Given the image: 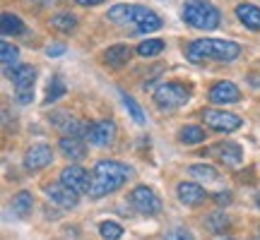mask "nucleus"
<instances>
[{"label":"nucleus","instance_id":"nucleus-1","mask_svg":"<svg viewBox=\"0 0 260 240\" xmlns=\"http://www.w3.org/2000/svg\"><path fill=\"white\" fill-rule=\"evenodd\" d=\"M130 176H133V171H130L125 164L104 158V161H99V164L92 168V178H89V190H87V194H89L92 199H102L106 194L116 192L118 187H123V183H125Z\"/></svg>","mask_w":260,"mask_h":240},{"label":"nucleus","instance_id":"nucleus-2","mask_svg":"<svg viewBox=\"0 0 260 240\" xmlns=\"http://www.w3.org/2000/svg\"><path fill=\"white\" fill-rule=\"evenodd\" d=\"M109 19L118 27H130L133 31H140V34H149V31L161 29V17L145 5H125V3L113 5L109 10Z\"/></svg>","mask_w":260,"mask_h":240},{"label":"nucleus","instance_id":"nucleus-3","mask_svg":"<svg viewBox=\"0 0 260 240\" xmlns=\"http://www.w3.org/2000/svg\"><path fill=\"white\" fill-rule=\"evenodd\" d=\"M241 56V46L234 41H224V38H198L193 44H188L186 58L195 65H203L207 60H236Z\"/></svg>","mask_w":260,"mask_h":240},{"label":"nucleus","instance_id":"nucleus-4","mask_svg":"<svg viewBox=\"0 0 260 240\" xmlns=\"http://www.w3.org/2000/svg\"><path fill=\"white\" fill-rule=\"evenodd\" d=\"M183 19H186V24H190L195 29L212 31V29L219 27L222 15H219V10L214 8L210 0H186V5H183Z\"/></svg>","mask_w":260,"mask_h":240},{"label":"nucleus","instance_id":"nucleus-5","mask_svg":"<svg viewBox=\"0 0 260 240\" xmlns=\"http://www.w3.org/2000/svg\"><path fill=\"white\" fill-rule=\"evenodd\" d=\"M8 77L12 79V89H15V96L22 106L34 101V79H37V70L31 65H22L19 63L15 70H10Z\"/></svg>","mask_w":260,"mask_h":240},{"label":"nucleus","instance_id":"nucleus-6","mask_svg":"<svg viewBox=\"0 0 260 240\" xmlns=\"http://www.w3.org/2000/svg\"><path fill=\"white\" fill-rule=\"evenodd\" d=\"M190 99V87L186 84H178V82H164L161 87L154 89V101H157L159 108H178L188 103Z\"/></svg>","mask_w":260,"mask_h":240},{"label":"nucleus","instance_id":"nucleus-7","mask_svg":"<svg viewBox=\"0 0 260 240\" xmlns=\"http://www.w3.org/2000/svg\"><path fill=\"white\" fill-rule=\"evenodd\" d=\"M130 204L133 209L142 216H152V214H159L161 212V202H159L157 192L147 187V185H138L133 192H130Z\"/></svg>","mask_w":260,"mask_h":240},{"label":"nucleus","instance_id":"nucleus-8","mask_svg":"<svg viewBox=\"0 0 260 240\" xmlns=\"http://www.w3.org/2000/svg\"><path fill=\"white\" fill-rule=\"evenodd\" d=\"M203 120L217 132H234V130L241 128V118L236 113H226L219 111V108H205Z\"/></svg>","mask_w":260,"mask_h":240},{"label":"nucleus","instance_id":"nucleus-9","mask_svg":"<svg viewBox=\"0 0 260 240\" xmlns=\"http://www.w3.org/2000/svg\"><path fill=\"white\" fill-rule=\"evenodd\" d=\"M87 139L92 147H109L116 139V123L113 120H94L87 130Z\"/></svg>","mask_w":260,"mask_h":240},{"label":"nucleus","instance_id":"nucleus-10","mask_svg":"<svg viewBox=\"0 0 260 240\" xmlns=\"http://www.w3.org/2000/svg\"><path fill=\"white\" fill-rule=\"evenodd\" d=\"M89 178H92V173H87L82 166H77V164H73V166H65L63 171H60V183H65L68 187H73L77 194H87V190H89Z\"/></svg>","mask_w":260,"mask_h":240},{"label":"nucleus","instance_id":"nucleus-11","mask_svg":"<svg viewBox=\"0 0 260 240\" xmlns=\"http://www.w3.org/2000/svg\"><path fill=\"white\" fill-rule=\"evenodd\" d=\"M48 199L53 204H58L60 209H75L77 202H80V194L75 192L73 187H68L65 183H56V185H48L46 187Z\"/></svg>","mask_w":260,"mask_h":240},{"label":"nucleus","instance_id":"nucleus-12","mask_svg":"<svg viewBox=\"0 0 260 240\" xmlns=\"http://www.w3.org/2000/svg\"><path fill=\"white\" fill-rule=\"evenodd\" d=\"M51 161H53V149L46 147V144H34V147L27 149V154H24V168L31 171V173L46 168Z\"/></svg>","mask_w":260,"mask_h":240},{"label":"nucleus","instance_id":"nucleus-13","mask_svg":"<svg viewBox=\"0 0 260 240\" xmlns=\"http://www.w3.org/2000/svg\"><path fill=\"white\" fill-rule=\"evenodd\" d=\"M210 101L222 103V106H226V103H239L241 101V92H239V87L234 82L222 79V82H217L212 89H210Z\"/></svg>","mask_w":260,"mask_h":240},{"label":"nucleus","instance_id":"nucleus-14","mask_svg":"<svg viewBox=\"0 0 260 240\" xmlns=\"http://www.w3.org/2000/svg\"><path fill=\"white\" fill-rule=\"evenodd\" d=\"M212 154L224 166H239L243 161V149L236 144V142H219L217 147L212 149Z\"/></svg>","mask_w":260,"mask_h":240},{"label":"nucleus","instance_id":"nucleus-15","mask_svg":"<svg viewBox=\"0 0 260 240\" xmlns=\"http://www.w3.org/2000/svg\"><path fill=\"white\" fill-rule=\"evenodd\" d=\"M176 194L186 207H200V204L207 199V192H205L198 183H178Z\"/></svg>","mask_w":260,"mask_h":240},{"label":"nucleus","instance_id":"nucleus-16","mask_svg":"<svg viewBox=\"0 0 260 240\" xmlns=\"http://www.w3.org/2000/svg\"><path fill=\"white\" fill-rule=\"evenodd\" d=\"M236 17L246 29L251 31H258L260 29V8L253 5V3H239L236 5Z\"/></svg>","mask_w":260,"mask_h":240},{"label":"nucleus","instance_id":"nucleus-17","mask_svg":"<svg viewBox=\"0 0 260 240\" xmlns=\"http://www.w3.org/2000/svg\"><path fill=\"white\" fill-rule=\"evenodd\" d=\"M58 149L70 161H80V158L87 156V144L82 142V137H63L58 142Z\"/></svg>","mask_w":260,"mask_h":240},{"label":"nucleus","instance_id":"nucleus-18","mask_svg":"<svg viewBox=\"0 0 260 240\" xmlns=\"http://www.w3.org/2000/svg\"><path fill=\"white\" fill-rule=\"evenodd\" d=\"M130 56H133L130 46H125V44H116V46H111L106 53H104V63L111 65V67H123L125 63H130Z\"/></svg>","mask_w":260,"mask_h":240},{"label":"nucleus","instance_id":"nucleus-19","mask_svg":"<svg viewBox=\"0 0 260 240\" xmlns=\"http://www.w3.org/2000/svg\"><path fill=\"white\" fill-rule=\"evenodd\" d=\"M31 209H34V199H31V194L27 190H22V192H17L12 197V212L17 214L19 219H27L31 214Z\"/></svg>","mask_w":260,"mask_h":240},{"label":"nucleus","instance_id":"nucleus-20","mask_svg":"<svg viewBox=\"0 0 260 240\" xmlns=\"http://www.w3.org/2000/svg\"><path fill=\"white\" fill-rule=\"evenodd\" d=\"M0 29H3L5 36H19V34H24L22 19H19L17 15H12V12H3V17H0Z\"/></svg>","mask_w":260,"mask_h":240},{"label":"nucleus","instance_id":"nucleus-21","mask_svg":"<svg viewBox=\"0 0 260 240\" xmlns=\"http://www.w3.org/2000/svg\"><path fill=\"white\" fill-rule=\"evenodd\" d=\"M0 60H3V65H5V70H15L19 65V51L15 44H10V41H3L0 44Z\"/></svg>","mask_w":260,"mask_h":240},{"label":"nucleus","instance_id":"nucleus-22","mask_svg":"<svg viewBox=\"0 0 260 240\" xmlns=\"http://www.w3.org/2000/svg\"><path fill=\"white\" fill-rule=\"evenodd\" d=\"M51 27L60 31V34H73L75 29H77V17L70 15V12H63V15H56V17H51Z\"/></svg>","mask_w":260,"mask_h":240},{"label":"nucleus","instance_id":"nucleus-23","mask_svg":"<svg viewBox=\"0 0 260 240\" xmlns=\"http://www.w3.org/2000/svg\"><path fill=\"white\" fill-rule=\"evenodd\" d=\"M178 139L183 142V144H200V142H205V130L198 128V125H186V128H181V132H178Z\"/></svg>","mask_w":260,"mask_h":240},{"label":"nucleus","instance_id":"nucleus-24","mask_svg":"<svg viewBox=\"0 0 260 240\" xmlns=\"http://www.w3.org/2000/svg\"><path fill=\"white\" fill-rule=\"evenodd\" d=\"M161 51H164V41H161V38H145L138 46V56L154 58V56H159Z\"/></svg>","mask_w":260,"mask_h":240},{"label":"nucleus","instance_id":"nucleus-25","mask_svg":"<svg viewBox=\"0 0 260 240\" xmlns=\"http://www.w3.org/2000/svg\"><path fill=\"white\" fill-rule=\"evenodd\" d=\"M121 99H123V106H125V111L130 113V118L135 120V123H138V125H145V111H142V108H140L138 106V101H135V99H133V96H128V94H121Z\"/></svg>","mask_w":260,"mask_h":240},{"label":"nucleus","instance_id":"nucleus-26","mask_svg":"<svg viewBox=\"0 0 260 240\" xmlns=\"http://www.w3.org/2000/svg\"><path fill=\"white\" fill-rule=\"evenodd\" d=\"M65 92H68V87H65V82L60 79V77H51V84H48V89H46V103H53L58 101L60 96H65Z\"/></svg>","mask_w":260,"mask_h":240},{"label":"nucleus","instance_id":"nucleus-27","mask_svg":"<svg viewBox=\"0 0 260 240\" xmlns=\"http://www.w3.org/2000/svg\"><path fill=\"white\" fill-rule=\"evenodd\" d=\"M99 233L104 240H118L123 235V226H118L116 221H102L99 223Z\"/></svg>","mask_w":260,"mask_h":240},{"label":"nucleus","instance_id":"nucleus-28","mask_svg":"<svg viewBox=\"0 0 260 240\" xmlns=\"http://www.w3.org/2000/svg\"><path fill=\"white\" fill-rule=\"evenodd\" d=\"M190 171V176H195V178H203V180H219V171L214 166H190L188 168Z\"/></svg>","mask_w":260,"mask_h":240},{"label":"nucleus","instance_id":"nucleus-29","mask_svg":"<svg viewBox=\"0 0 260 240\" xmlns=\"http://www.w3.org/2000/svg\"><path fill=\"white\" fill-rule=\"evenodd\" d=\"M226 226H229V219H226V216H222V214H212V216L207 219V228H210V231H214V233H222Z\"/></svg>","mask_w":260,"mask_h":240},{"label":"nucleus","instance_id":"nucleus-30","mask_svg":"<svg viewBox=\"0 0 260 240\" xmlns=\"http://www.w3.org/2000/svg\"><path fill=\"white\" fill-rule=\"evenodd\" d=\"M63 53H65V46H63V44H58V46H48V48H46V56H48V58L63 56Z\"/></svg>","mask_w":260,"mask_h":240},{"label":"nucleus","instance_id":"nucleus-31","mask_svg":"<svg viewBox=\"0 0 260 240\" xmlns=\"http://www.w3.org/2000/svg\"><path fill=\"white\" fill-rule=\"evenodd\" d=\"M214 199H217V204H229L232 202V192H217Z\"/></svg>","mask_w":260,"mask_h":240},{"label":"nucleus","instance_id":"nucleus-32","mask_svg":"<svg viewBox=\"0 0 260 240\" xmlns=\"http://www.w3.org/2000/svg\"><path fill=\"white\" fill-rule=\"evenodd\" d=\"M169 240H190V233H183V231H174L169 235Z\"/></svg>","mask_w":260,"mask_h":240},{"label":"nucleus","instance_id":"nucleus-33","mask_svg":"<svg viewBox=\"0 0 260 240\" xmlns=\"http://www.w3.org/2000/svg\"><path fill=\"white\" fill-rule=\"evenodd\" d=\"M106 0H77V5H82V8H94V5H102Z\"/></svg>","mask_w":260,"mask_h":240},{"label":"nucleus","instance_id":"nucleus-34","mask_svg":"<svg viewBox=\"0 0 260 240\" xmlns=\"http://www.w3.org/2000/svg\"><path fill=\"white\" fill-rule=\"evenodd\" d=\"M44 5H53V3H58V0H41Z\"/></svg>","mask_w":260,"mask_h":240},{"label":"nucleus","instance_id":"nucleus-35","mask_svg":"<svg viewBox=\"0 0 260 240\" xmlns=\"http://www.w3.org/2000/svg\"><path fill=\"white\" fill-rule=\"evenodd\" d=\"M255 204H258V207H260V192H258V197H255Z\"/></svg>","mask_w":260,"mask_h":240},{"label":"nucleus","instance_id":"nucleus-36","mask_svg":"<svg viewBox=\"0 0 260 240\" xmlns=\"http://www.w3.org/2000/svg\"><path fill=\"white\" fill-rule=\"evenodd\" d=\"M258 240H260V238H258Z\"/></svg>","mask_w":260,"mask_h":240}]
</instances>
